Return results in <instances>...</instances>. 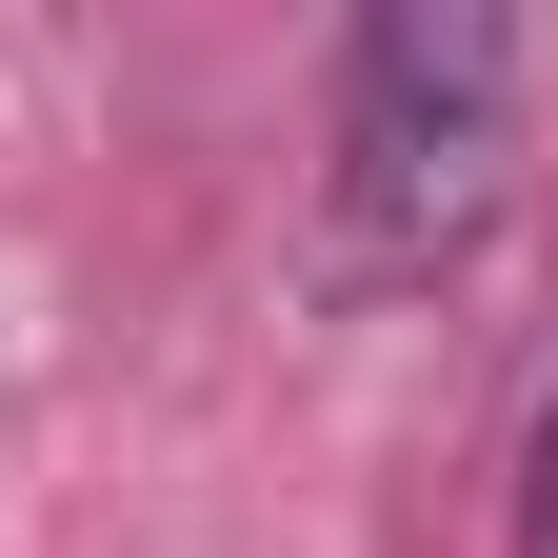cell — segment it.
Segmentation results:
<instances>
[{"label": "cell", "mask_w": 558, "mask_h": 558, "mask_svg": "<svg viewBox=\"0 0 558 558\" xmlns=\"http://www.w3.org/2000/svg\"><path fill=\"white\" fill-rule=\"evenodd\" d=\"M519 199V21L399 0L339 40V140H319V240L339 279H439Z\"/></svg>", "instance_id": "6da1fadb"}, {"label": "cell", "mask_w": 558, "mask_h": 558, "mask_svg": "<svg viewBox=\"0 0 558 558\" xmlns=\"http://www.w3.org/2000/svg\"><path fill=\"white\" fill-rule=\"evenodd\" d=\"M519 558H558V399H538V459H519Z\"/></svg>", "instance_id": "7a4b0ae2"}]
</instances>
